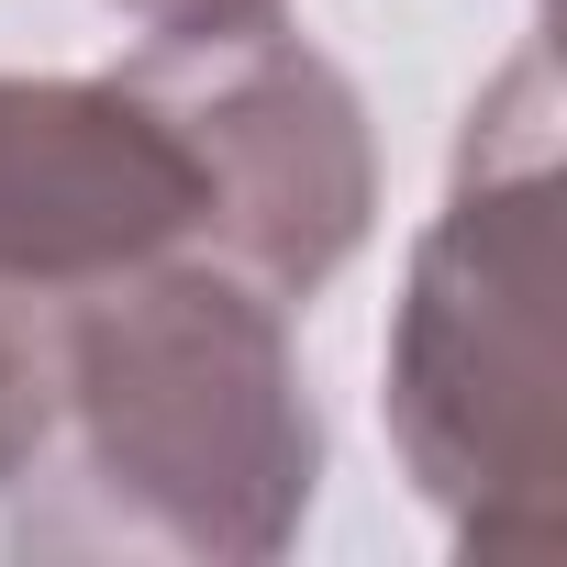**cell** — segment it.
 <instances>
[{
  "label": "cell",
  "instance_id": "cell-1",
  "mask_svg": "<svg viewBox=\"0 0 567 567\" xmlns=\"http://www.w3.org/2000/svg\"><path fill=\"white\" fill-rule=\"evenodd\" d=\"M278 312L290 301L212 256H156L90 290L56 334L45 434L68 512H23V545H156L212 567L290 545L323 478V423Z\"/></svg>",
  "mask_w": 567,
  "mask_h": 567
},
{
  "label": "cell",
  "instance_id": "cell-2",
  "mask_svg": "<svg viewBox=\"0 0 567 567\" xmlns=\"http://www.w3.org/2000/svg\"><path fill=\"white\" fill-rule=\"evenodd\" d=\"M390 434L412 489L478 556L567 534V234H556V90L523 56L456 156L390 323Z\"/></svg>",
  "mask_w": 567,
  "mask_h": 567
},
{
  "label": "cell",
  "instance_id": "cell-3",
  "mask_svg": "<svg viewBox=\"0 0 567 567\" xmlns=\"http://www.w3.org/2000/svg\"><path fill=\"white\" fill-rule=\"evenodd\" d=\"M156 256H212V156L167 68L0 79V290L79 312Z\"/></svg>",
  "mask_w": 567,
  "mask_h": 567
},
{
  "label": "cell",
  "instance_id": "cell-4",
  "mask_svg": "<svg viewBox=\"0 0 567 567\" xmlns=\"http://www.w3.org/2000/svg\"><path fill=\"white\" fill-rule=\"evenodd\" d=\"M167 68L200 156H212V267L245 290L301 301L368 245L379 167L357 90L290 34V23H234V34H145Z\"/></svg>",
  "mask_w": 567,
  "mask_h": 567
},
{
  "label": "cell",
  "instance_id": "cell-5",
  "mask_svg": "<svg viewBox=\"0 0 567 567\" xmlns=\"http://www.w3.org/2000/svg\"><path fill=\"white\" fill-rule=\"evenodd\" d=\"M56 334H68V312L0 290V489L45 467V434H56Z\"/></svg>",
  "mask_w": 567,
  "mask_h": 567
},
{
  "label": "cell",
  "instance_id": "cell-6",
  "mask_svg": "<svg viewBox=\"0 0 567 567\" xmlns=\"http://www.w3.org/2000/svg\"><path fill=\"white\" fill-rule=\"evenodd\" d=\"M145 34H234V23H278V0H123Z\"/></svg>",
  "mask_w": 567,
  "mask_h": 567
}]
</instances>
